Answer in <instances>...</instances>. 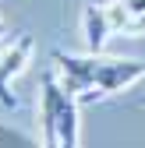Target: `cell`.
<instances>
[{"instance_id": "4", "label": "cell", "mask_w": 145, "mask_h": 148, "mask_svg": "<svg viewBox=\"0 0 145 148\" xmlns=\"http://www.w3.org/2000/svg\"><path fill=\"white\" fill-rule=\"evenodd\" d=\"M81 28H85V46L88 53H103L106 39H110V14H106V4L103 7H85L81 14Z\"/></svg>"}, {"instance_id": "3", "label": "cell", "mask_w": 145, "mask_h": 148, "mask_svg": "<svg viewBox=\"0 0 145 148\" xmlns=\"http://www.w3.org/2000/svg\"><path fill=\"white\" fill-rule=\"evenodd\" d=\"M28 57H32V39L28 35H11V39L0 46V78L11 81L14 74H21Z\"/></svg>"}, {"instance_id": "2", "label": "cell", "mask_w": 145, "mask_h": 148, "mask_svg": "<svg viewBox=\"0 0 145 148\" xmlns=\"http://www.w3.org/2000/svg\"><path fill=\"white\" fill-rule=\"evenodd\" d=\"M39 123L43 148H78V99L53 71L39 74Z\"/></svg>"}, {"instance_id": "5", "label": "cell", "mask_w": 145, "mask_h": 148, "mask_svg": "<svg viewBox=\"0 0 145 148\" xmlns=\"http://www.w3.org/2000/svg\"><path fill=\"white\" fill-rule=\"evenodd\" d=\"M0 35H4V21H0Z\"/></svg>"}, {"instance_id": "1", "label": "cell", "mask_w": 145, "mask_h": 148, "mask_svg": "<svg viewBox=\"0 0 145 148\" xmlns=\"http://www.w3.org/2000/svg\"><path fill=\"white\" fill-rule=\"evenodd\" d=\"M53 64H57L60 85L78 102H92L103 95H113V92H124L145 78V64L124 60V57H99V53L75 57V53L53 49Z\"/></svg>"}]
</instances>
